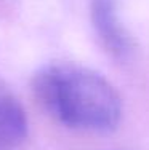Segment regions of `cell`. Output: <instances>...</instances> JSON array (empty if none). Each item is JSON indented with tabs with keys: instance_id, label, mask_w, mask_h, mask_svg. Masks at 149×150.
Returning <instances> with one entry per match:
<instances>
[{
	"instance_id": "cell-3",
	"label": "cell",
	"mask_w": 149,
	"mask_h": 150,
	"mask_svg": "<svg viewBox=\"0 0 149 150\" xmlns=\"http://www.w3.org/2000/svg\"><path fill=\"white\" fill-rule=\"evenodd\" d=\"M26 136V112L8 86L0 81V150L16 149Z\"/></svg>"
},
{
	"instance_id": "cell-2",
	"label": "cell",
	"mask_w": 149,
	"mask_h": 150,
	"mask_svg": "<svg viewBox=\"0 0 149 150\" xmlns=\"http://www.w3.org/2000/svg\"><path fill=\"white\" fill-rule=\"evenodd\" d=\"M91 23L103 46L117 59H127L132 54L133 43L128 32L119 21L114 0L91 2Z\"/></svg>"
},
{
	"instance_id": "cell-1",
	"label": "cell",
	"mask_w": 149,
	"mask_h": 150,
	"mask_svg": "<svg viewBox=\"0 0 149 150\" xmlns=\"http://www.w3.org/2000/svg\"><path fill=\"white\" fill-rule=\"evenodd\" d=\"M32 88L50 115L74 129L111 131L122 115V101L114 86L82 66L50 64L34 75Z\"/></svg>"
}]
</instances>
